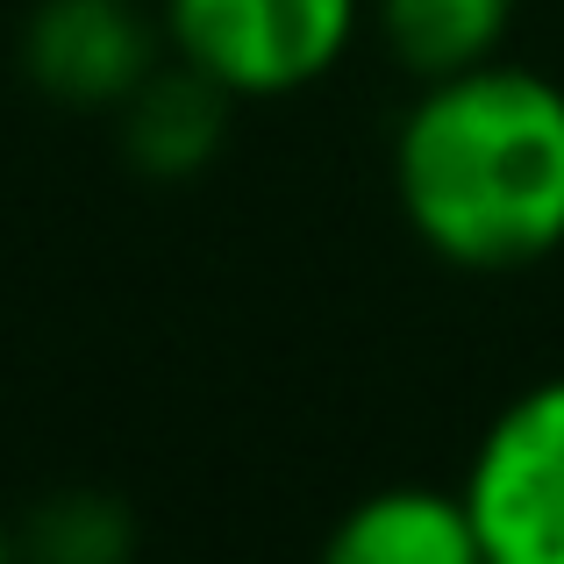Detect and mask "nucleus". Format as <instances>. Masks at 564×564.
Segmentation results:
<instances>
[{
  "label": "nucleus",
  "instance_id": "f03ea898",
  "mask_svg": "<svg viewBox=\"0 0 564 564\" xmlns=\"http://www.w3.org/2000/svg\"><path fill=\"white\" fill-rule=\"evenodd\" d=\"M365 0H165V43L236 100L301 94L358 36Z\"/></svg>",
  "mask_w": 564,
  "mask_h": 564
},
{
  "label": "nucleus",
  "instance_id": "7ed1b4c3",
  "mask_svg": "<svg viewBox=\"0 0 564 564\" xmlns=\"http://www.w3.org/2000/svg\"><path fill=\"white\" fill-rule=\"evenodd\" d=\"M457 494L486 564H564V379L529 386L494 414Z\"/></svg>",
  "mask_w": 564,
  "mask_h": 564
},
{
  "label": "nucleus",
  "instance_id": "423d86ee",
  "mask_svg": "<svg viewBox=\"0 0 564 564\" xmlns=\"http://www.w3.org/2000/svg\"><path fill=\"white\" fill-rule=\"evenodd\" d=\"M236 94L215 86L207 72H193L186 57L172 72L151 65V79L115 108L122 122V158L143 172V180H193V172L215 165L221 137H229Z\"/></svg>",
  "mask_w": 564,
  "mask_h": 564
},
{
  "label": "nucleus",
  "instance_id": "6e6552de",
  "mask_svg": "<svg viewBox=\"0 0 564 564\" xmlns=\"http://www.w3.org/2000/svg\"><path fill=\"white\" fill-rule=\"evenodd\" d=\"M14 557L22 564H129L137 557V522L115 494H51L36 500L22 529H14Z\"/></svg>",
  "mask_w": 564,
  "mask_h": 564
},
{
  "label": "nucleus",
  "instance_id": "20e7f679",
  "mask_svg": "<svg viewBox=\"0 0 564 564\" xmlns=\"http://www.w3.org/2000/svg\"><path fill=\"white\" fill-rule=\"evenodd\" d=\"M158 65L137 0H43L22 29V72L57 108H122Z\"/></svg>",
  "mask_w": 564,
  "mask_h": 564
},
{
  "label": "nucleus",
  "instance_id": "39448f33",
  "mask_svg": "<svg viewBox=\"0 0 564 564\" xmlns=\"http://www.w3.org/2000/svg\"><path fill=\"white\" fill-rule=\"evenodd\" d=\"M322 564H486V543L465 494L379 486L329 529Z\"/></svg>",
  "mask_w": 564,
  "mask_h": 564
},
{
  "label": "nucleus",
  "instance_id": "f257e3e1",
  "mask_svg": "<svg viewBox=\"0 0 564 564\" xmlns=\"http://www.w3.org/2000/svg\"><path fill=\"white\" fill-rule=\"evenodd\" d=\"M408 229L465 272H522L564 243V86L522 65L429 79L393 137Z\"/></svg>",
  "mask_w": 564,
  "mask_h": 564
},
{
  "label": "nucleus",
  "instance_id": "1a4fd4ad",
  "mask_svg": "<svg viewBox=\"0 0 564 564\" xmlns=\"http://www.w3.org/2000/svg\"><path fill=\"white\" fill-rule=\"evenodd\" d=\"M0 564H22V557H14V536H8V529H0Z\"/></svg>",
  "mask_w": 564,
  "mask_h": 564
},
{
  "label": "nucleus",
  "instance_id": "0eeeda50",
  "mask_svg": "<svg viewBox=\"0 0 564 564\" xmlns=\"http://www.w3.org/2000/svg\"><path fill=\"white\" fill-rule=\"evenodd\" d=\"M514 29V0H379V36L422 79L494 65Z\"/></svg>",
  "mask_w": 564,
  "mask_h": 564
}]
</instances>
